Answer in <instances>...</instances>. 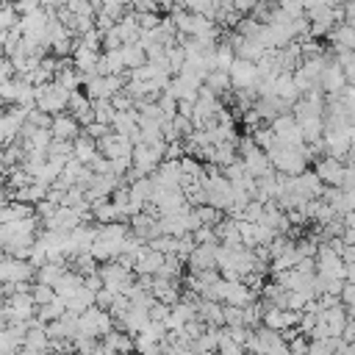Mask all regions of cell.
<instances>
[{
	"label": "cell",
	"instance_id": "1",
	"mask_svg": "<svg viewBox=\"0 0 355 355\" xmlns=\"http://www.w3.org/2000/svg\"><path fill=\"white\" fill-rule=\"evenodd\" d=\"M303 148H289V145H277V141H275V145L266 150V159H269V164H272V170L277 175L295 178V175L306 172V167H308V159H306Z\"/></svg>",
	"mask_w": 355,
	"mask_h": 355
},
{
	"label": "cell",
	"instance_id": "2",
	"mask_svg": "<svg viewBox=\"0 0 355 355\" xmlns=\"http://www.w3.org/2000/svg\"><path fill=\"white\" fill-rule=\"evenodd\" d=\"M69 95L64 87H58L56 81L50 84H42V87H34V103L39 111H45L47 117H56V114H64L67 111V103H69Z\"/></svg>",
	"mask_w": 355,
	"mask_h": 355
},
{
	"label": "cell",
	"instance_id": "3",
	"mask_svg": "<svg viewBox=\"0 0 355 355\" xmlns=\"http://www.w3.org/2000/svg\"><path fill=\"white\" fill-rule=\"evenodd\" d=\"M239 153H242V156H239V161L244 164V170H247V175H250V178H255V181H258V178H266L269 172H275V170H272V164H269V159H266V153H264L261 148H255V145H253V139H250V136H244V139L239 141Z\"/></svg>",
	"mask_w": 355,
	"mask_h": 355
},
{
	"label": "cell",
	"instance_id": "4",
	"mask_svg": "<svg viewBox=\"0 0 355 355\" xmlns=\"http://www.w3.org/2000/svg\"><path fill=\"white\" fill-rule=\"evenodd\" d=\"M114 330V319L108 311L92 306L89 311L78 314V336H89V339H103Z\"/></svg>",
	"mask_w": 355,
	"mask_h": 355
},
{
	"label": "cell",
	"instance_id": "5",
	"mask_svg": "<svg viewBox=\"0 0 355 355\" xmlns=\"http://www.w3.org/2000/svg\"><path fill=\"white\" fill-rule=\"evenodd\" d=\"M269 128H272V133H275L277 145H289V148H303V145H306V139H303V133H300V125H297V119L292 117V111L277 114V117L269 122Z\"/></svg>",
	"mask_w": 355,
	"mask_h": 355
},
{
	"label": "cell",
	"instance_id": "6",
	"mask_svg": "<svg viewBox=\"0 0 355 355\" xmlns=\"http://www.w3.org/2000/svg\"><path fill=\"white\" fill-rule=\"evenodd\" d=\"M98 275L103 280V289H111L117 295H125V289L136 280L133 272L128 266H122L119 261H106L103 266H98Z\"/></svg>",
	"mask_w": 355,
	"mask_h": 355
},
{
	"label": "cell",
	"instance_id": "7",
	"mask_svg": "<svg viewBox=\"0 0 355 355\" xmlns=\"http://www.w3.org/2000/svg\"><path fill=\"white\" fill-rule=\"evenodd\" d=\"M98 153L106 156L108 161H114V159H130L133 156V141L128 136L111 130L103 139H98Z\"/></svg>",
	"mask_w": 355,
	"mask_h": 355
},
{
	"label": "cell",
	"instance_id": "8",
	"mask_svg": "<svg viewBox=\"0 0 355 355\" xmlns=\"http://www.w3.org/2000/svg\"><path fill=\"white\" fill-rule=\"evenodd\" d=\"M164 258H167V255H161L159 250H153L150 244H145V247L139 250V255L133 258V275H139V277H153V275H159Z\"/></svg>",
	"mask_w": 355,
	"mask_h": 355
},
{
	"label": "cell",
	"instance_id": "9",
	"mask_svg": "<svg viewBox=\"0 0 355 355\" xmlns=\"http://www.w3.org/2000/svg\"><path fill=\"white\" fill-rule=\"evenodd\" d=\"M228 76H231V87L233 89H255L258 84V69L253 61H244V58H236L233 67L228 69Z\"/></svg>",
	"mask_w": 355,
	"mask_h": 355
},
{
	"label": "cell",
	"instance_id": "10",
	"mask_svg": "<svg viewBox=\"0 0 355 355\" xmlns=\"http://www.w3.org/2000/svg\"><path fill=\"white\" fill-rule=\"evenodd\" d=\"M153 186L159 189H181V181H183V172H181V161H161L156 167V172L150 175Z\"/></svg>",
	"mask_w": 355,
	"mask_h": 355
},
{
	"label": "cell",
	"instance_id": "11",
	"mask_svg": "<svg viewBox=\"0 0 355 355\" xmlns=\"http://www.w3.org/2000/svg\"><path fill=\"white\" fill-rule=\"evenodd\" d=\"M73 64H76V73H81L84 78H92V76H98L100 53H98V50H89V47H84V45L76 42V47H73Z\"/></svg>",
	"mask_w": 355,
	"mask_h": 355
},
{
	"label": "cell",
	"instance_id": "12",
	"mask_svg": "<svg viewBox=\"0 0 355 355\" xmlns=\"http://www.w3.org/2000/svg\"><path fill=\"white\" fill-rule=\"evenodd\" d=\"M50 133H53V139H61V141H76L81 136V125H78V119L73 114L64 111V114H56L53 117Z\"/></svg>",
	"mask_w": 355,
	"mask_h": 355
},
{
	"label": "cell",
	"instance_id": "13",
	"mask_svg": "<svg viewBox=\"0 0 355 355\" xmlns=\"http://www.w3.org/2000/svg\"><path fill=\"white\" fill-rule=\"evenodd\" d=\"M186 264H189V272L217 269V244H197L186 258Z\"/></svg>",
	"mask_w": 355,
	"mask_h": 355
},
{
	"label": "cell",
	"instance_id": "14",
	"mask_svg": "<svg viewBox=\"0 0 355 355\" xmlns=\"http://www.w3.org/2000/svg\"><path fill=\"white\" fill-rule=\"evenodd\" d=\"M314 172H317V178H319L325 186H336V189H339V186H341V175H344V164H341L339 159L325 156V159L317 161Z\"/></svg>",
	"mask_w": 355,
	"mask_h": 355
},
{
	"label": "cell",
	"instance_id": "15",
	"mask_svg": "<svg viewBox=\"0 0 355 355\" xmlns=\"http://www.w3.org/2000/svg\"><path fill=\"white\" fill-rule=\"evenodd\" d=\"M81 286H84V277H81L78 272H73V269H67V272L53 283V295H56L58 300H64V303H67V300L73 297Z\"/></svg>",
	"mask_w": 355,
	"mask_h": 355
},
{
	"label": "cell",
	"instance_id": "16",
	"mask_svg": "<svg viewBox=\"0 0 355 355\" xmlns=\"http://www.w3.org/2000/svg\"><path fill=\"white\" fill-rule=\"evenodd\" d=\"M148 322H150V314H148V308H136V306H130V308L125 311V317L119 319L122 330H125V333H130V336L141 333V330L148 328Z\"/></svg>",
	"mask_w": 355,
	"mask_h": 355
},
{
	"label": "cell",
	"instance_id": "17",
	"mask_svg": "<svg viewBox=\"0 0 355 355\" xmlns=\"http://www.w3.org/2000/svg\"><path fill=\"white\" fill-rule=\"evenodd\" d=\"M114 28H117V34H119L122 45H139V34H141V28H139V23H136V14H133V12H125V14H122V20H119Z\"/></svg>",
	"mask_w": 355,
	"mask_h": 355
},
{
	"label": "cell",
	"instance_id": "18",
	"mask_svg": "<svg viewBox=\"0 0 355 355\" xmlns=\"http://www.w3.org/2000/svg\"><path fill=\"white\" fill-rule=\"evenodd\" d=\"M95 156H98V141L89 139L87 133H81V136L73 141V159L81 161V164H89Z\"/></svg>",
	"mask_w": 355,
	"mask_h": 355
},
{
	"label": "cell",
	"instance_id": "19",
	"mask_svg": "<svg viewBox=\"0 0 355 355\" xmlns=\"http://www.w3.org/2000/svg\"><path fill=\"white\" fill-rule=\"evenodd\" d=\"M330 42H333V50H355V28H350L347 23L333 25Z\"/></svg>",
	"mask_w": 355,
	"mask_h": 355
},
{
	"label": "cell",
	"instance_id": "20",
	"mask_svg": "<svg viewBox=\"0 0 355 355\" xmlns=\"http://www.w3.org/2000/svg\"><path fill=\"white\" fill-rule=\"evenodd\" d=\"M92 220L100 225H108V222H119L122 217L111 200H98V203H92Z\"/></svg>",
	"mask_w": 355,
	"mask_h": 355
},
{
	"label": "cell",
	"instance_id": "21",
	"mask_svg": "<svg viewBox=\"0 0 355 355\" xmlns=\"http://www.w3.org/2000/svg\"><path fill=\"white\" fill-rule=\"evenodd\" d=\"M92 306H95V292L87 289V286H81L73 297L67 300V311H69V314H84V311H89Z\"/></svg>",
	"mask_w": 355,
	"mask_h": 355
},
{
	"label": "cell",
	"instance_id": "22",
	"mask_svg": "<svg viewBox=\"0 0 355 355\" xmlns=\"http://www.w3.org/2000/svg\"><path fill=\"white\" fill-rule=\"evenodd\" d=\"M203 87H208L217 98H222L228 89H233V87H231V76L222 73V69H211V73L205 76V81H203Z\"/></svg>",
	"mask_w": 355,
	"mask_h": 355
},
{
	"label": "cell",
	"instance_id": "23",
	"mask_svg": "<svg viewBox=\"0 0 355 355\" xmlns=\"http://www.w3.org/2000/svg\"><path fill=\"white\" fill-rule=\"evenodd\" d=\"M297 125H300V133L306 139V145L308 141L322 139V133H325V119L322 117H306V119H297Z\"/></svg>",
	"mask_w": 355,
	"mask_h": 355
},
{
	"label": "cell",
	"instance_id": "24",
	"mask_svg": "<svg viewBox=\"0 0 355 355\" xmlns=\"http://www.w3.org/2000/svg\"><path fill=\"white\" fill-rule=\"evenodd\" d=\"M67 272V264H58V261H45L39 269H36V280L45 283V286H53V283Z\"/></svg>",
	"mask_w": 355,
	"mask_h": 355
},
{
	"label": "cell",
	"instance_id": "25",
	"mask_svg": "<svg viewBox=\"0 0 355 355\" xmlns=\"http://www.w3.org/2000/svg\"><path fill=\"white\" fill-rule=\"evenodd\" d=\"M119 53H122L125 69H136V67H145V64H148V53L141 50L139 45H122Z\"/></svg>",
	"mask_w": 355,
	"mask_h": 355
},
{
	"label": "cell",
	"instance_id": "26",
	"mask_svg": "<svg viewBox=\"0 0 355 355\" xmlns=\"http://www.w3.org/2000/svg\"><path fill=\"white\" fill-rule=\"evenodd\" d=\"M92 114H95V122H103L111 128L114 117H117V108L111 106V100H92Z\"/></svg>",
	"mask_w": 355,
	"mask_h": 355
},
{
	"label": "cell",
	"instance_id": "27",
	"mask_svg": "<svg viewBox=\"0 0 355 355\" xmlns=\"http://www.w3.org/2000/svg\"><path fill=\"white\" fill-rule=\"evenodd\" d=\"M250 139H253V145H255V148H261L264 153L275 145V133H272V128H269V125H258V128H253V130H250Z\"/></svg>",
	"mask_w": 355,
	"mask_h": 355
},
{
	"label": "cell",
	"instance_id": "28",
	"mask_svg": "<svg viewBox=\"0 0 355 355\" xmlns=\"http://www.w3.org/2000/svg\"><path fill=\"white\" fill-rule=\"evenodd\" d=\"M233 61H236L233 47H231V45H225V42H220V45H217V50H214V64H217V69L228 73V69L233 67Z\"/></svg>",
	"mask_w": 355,
	"mask_h": 355
},
{
	"label": "cell",
	"instance_id": "29",
	"mask_svg": "<svg viewBox=\"0 0 355 355\" xmlns=\"http://www.w3.org/2000/svg\"><path fill=\"white\" fill-rule=\"evenodd\" d=\"M31 297H34L36 308H39V306H47V303H53V300H56L53 286H45V283H36V286L31 289Z\"/></svg>",
	"mask_w": 355,
	"mask_h": 355
},
{
	"label": "cell",
	"instance_id": "30",
	"mask_svg": "<svg viewBox=\"0 0 355 355\" xmlns=\"http://www.w3.org/2000/svg\"><path fill=\"white\" fill-rule=\"evenodd\" d=\"M192 239H194V244H220V242H217V231L208 228V225L197 228V231L192 233Z\"/></svg>",
	"mask_w": 355,
	"mask_h": 355
},
{
	"label": "cell",
	"instance_id": "31",
	"mask_svg": "<svg viewBox=\"0 0 355 355\" xmlns=\"http://www.w3.org/2000/svg\"><path fill=\"white\" fill-rule=\"evenodd\" d=\"M225 328H244V308L225 306Z\"/></svg>",
	"mask_w": 355,
	"mask_h": 355
},
{
	"label": "cell",
	"instance_id": "32",
	"mask_svg": "<svg viewBox=\"0 0 355 355\" xmlns=\"http://www.w3.org/2000/svg\"><path fill=\"white\" fill-rule=\"evenodd\" d=\"M136 14H159L161 3L159 0H133V6H130Z\"/></svg>",
	"mask_w": 355,
	"mask_h": 355
},
{
	"label": "cell",
	"instance_id": "33",
	"mask_svg": "<svg viewBox=\"0 0 355 355\" xmlns=\"http://www.w3.org/2000/svg\"><path fill=\"white\" fill-rule=\"evenodd\" d=\"M133 14H136V12H133ZM136 23H139L141 31H156V28L161 25V17H159V14H136Z\"/></svg>",
	"mask_w": 355,
	"mask_h": 355
},
{
	"label": "cell",
	"instance_id": "34",
	"mask_svg": "<svg viewBox=\"0 0 355 355\" xmlns=\"http://www.w3.org/2000/svg\"><path fill=\"white\" fill-rule=\"evenodd\" d=\"M111 106H114L117 111H130V108H136V106H133V98H130L128 92H117V95L111 98Z\"/></svg>",
	"mask_w": 355,
	"mask_h": 355
},
{
	"label": "cell",
	"instance_id": "35",
	"mask_svg": "<svg viewBox=\"0 0 355 355\" xmlns=\"http://www.w3.org/2000/svg\"><path fill=\"white\" fill-rule=\"evenodd\" d=\"M84 133H87L89 139H95V141H98V139H103L106 133H111V128H108V125H103V122H89V125L84 128Z\"/></svg>",
	"mask_w": 355,
	"mask_h": 355
},
{
	"label": "cell",
	"instance_id": "36",
	"mask_svg": "<svg viewBox=\"0 0 355 355\" xmlns=\"http://www.w3.org/2000/svg\"><path fill=\"white\" fill-rule=\"evenodd\" d=\"M14 9H17V14L23 17V14H31V12L42 9V0H14Z\"/></svg>",
	"mask_w": 355,
	"mask_h": 355
},
{
	"label": "cell",
	"instance_id": "37",
	"mask_svg": "<svg viewBox=\"0 0 355 355\" xmlns=\"http://www.w3.org/2000/svg\"><path fill=\"white\" fill-rule=\"evenodd\" d=\"M339 189H344V192H355V164L352 167H347L344 164V175H341V186Z\"/></svg>",
	"mask_w": 355,
	"mask_h": 355
},
{
	"label": "cell",
	"instance_id": "38",
	"mask_svg": "<svg viewBox=\"0 0 355 355\" xmlns=\"http://www.w3.org/2000/svg\"><path fill=\"white\" fill-rule=\"evenodd\" d=\"M339 300H341V306H344V308H347V306H355V283H347V280H344Z\"/></svg>",
	"mask_w": 355,
	"mask_h": 355
},
{
	"label": "cell",
	"instance_id": "39",
	"mask_svg": "<svg viewBox=\"0 0 355 355\" xmlns=\"http://www.w3.org/2000/svg\"><path fill=\"white\" fill-rule=\"evenodd\" d=\"M341 242H344L347 247H355V228H344V233H341Z\"/></svg>",
	"mask_w": 355,
	"mask_h": 355
},
{
	"label": "cell",
	"instance_id": "40",
	"mask_svg": "<svg viewBox=\"0 0 355 355\" xmlns=\"http://www.w3.org/2000/svg\"><path fill=\"white\" fill-rule=\"evenodd\" d=\"M6 197H9V183H6L3 178H0V205H6V203H9Z\"/></svg>",
	"mask_w": 355,
	"mask_h": 355
},
{
	"label": "cell",
	"instance_id": "41",
	"mask_svg": "<svg viewBox=\"0 0 355 355\" xmlns=\"http://www.w3.org/2000/svg\"><path fill=\"white\" fill-rule=\"evenodd\" d=\"M347 136H350V148H355V125L347 128Z\"/></svg>",
	"mask_w": 355,
	"mask_h": 355
},
{
	"label": "cell",
	"instance_id": "42",
	"mask_svg": "<svg viewBox=\"0 0 355 355\" xmlns=\"http://www.w3.org/2000/svg\"><path fill=\"white\" fill-rule=\"evenodd\" d=\"M197 355H217V352H197Z\"/></svg>",
	"mask_w": 355,
	"mask_h": 355
}]
</instances>
